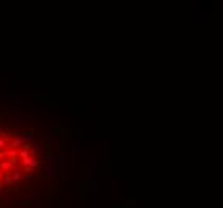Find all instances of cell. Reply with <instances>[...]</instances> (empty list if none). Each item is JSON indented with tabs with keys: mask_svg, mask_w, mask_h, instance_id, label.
Instances as JSON below:
<instances>
[{
	"mask_svg": "<svg viewBox=\"0 0 223 208\" xmlns=\"http://www.w3.org/2000/svg\"><path fill=\"white\" fill-rule=\"evenodd\" d=\"M3 184H5V186H11L13 184L11 173H5V175H3Z\"/></svg>",
	"mask_w": 223,
	"mask_h": 208,
	"instance_id": "5",
	"label": "cell"
},
{
	"mask_svg": "<svg viewBox=\"0 0 223 208\" xmlns=\"http://www.w3.org/2000/svg\"><path fill=\"white\" fill-rule=\"evenodd\" d=\"M26 142H24V138H23V135H15L11 139V147H23Z\"/></svg>",
	"mask_w": 223,
	"mask_h": 208,
	"instance_id": "1",
	"label": "cell"
},
{
	"mask_svg": "<svg viewBox=\"0 0 223 208\" xmlns=\"http://www.w3.org/2000/svg\"><path fill=\"white\" fill-rule=\"evenodd\" d=\"M2 187H5V184H3V181L0 179V189H2Z\"/></svg>",
	"mask_w": 223,
	"mask_h": 208,
	"instance_id": "11",
	"label": "cell"
},
{
	"mask_svg": "<svg viewBox=\"0 0 223 208\" xmlns=\"http://www.w3.org/2000/svg\"><path fill=\"white\" fill-rule=\"evenodd\" d=\"M5 199H8V194H6V192H0V202L5 200Z\"/></svg>",
	"mask_w": 223,
	"mask_h": 208,
	"instance_id": "6",
	"label": "cell"
},
{
	"mask_svg": "<svg viewBox=\"0 0 223 208\" xmlns=\"http://www.w3.org/2000/svg\"><path fill=\"white\" fill-rule=\"evenodd\" d=\"M5 152V157H6V160H16L18 159V151L16 149H6V151H3Z\"/></svg>",
	"mask_w": 223,
	"mask_h": 208,
	"instance_id": "2",
	"label": "cell"
},
{
	"mask_svg": "<svg viewBox=\"0 0 223 208\" xmlns=\"http://www.w3.org/2000/svg\"><path fill=\"white\" fill-rule=\"evenodd\" d=\"M23 138H24V142H26V144H32V142H34V138H36V135H34L32 131L23 133Z\"/></svg>",
	"mask_w": 223,
	"mask_h": 208,
	"instance_id": "4",
	"label": "cell"
},
{
	"mask_svg": "<svg viewBox=\"0 0 223 208\" xmlns=\"http://www.w3.org/2000/svg\"><path fill=\"white\" fill-rule=\"evenodd\" d=\"M5 146H6V141L3 138H0V151H3L2 147H5Z\"/></svg>",
	"mask_w": 223,
	"mask_h": 208,
	"instance_id": "7",
	"label": "cell"
},
{
	"mask_svg": "<svg viewBox=\"0 0 223 208\" xmlns=\"http://www.w3.org/2000/svg\"><path fill=\"white\" fill-rule=\"evenodd\" d=\"M0 179H3V173L2 171H0Z\"/></svg>",
	"mask_w": 223,
	"mask_h": 208,
	"instance_id": "12",
	"label": "cell"
},
{
	"mask_svg": "<svg viewBox=\"0 0 223 208\" xmlns=\"http://www.w3.org/2000/svg\"><path fill=\"white\" fill-rule=\"evenodd\" d=\"M8 203H10V207H13V205H18V200H13V199H11Z\"/></svg>",
	"mask_w": 223,
	"mask_h": 208,
	"instance_id": "8",
	"label": "cell"
},
{
	"mask_svg": "<svg viewBox=\"0 0 223 208\" xmlns=\"http://www.w3.org/2000/svg\"><path fill=\"white\" fill-rule=\"evenodd\" d=\"M37 165H39V160H37V159H34V162H32V168H36Z\"/></svg>",
	"mask_w": 223,
	"mask_h": 208,
	"instance_id": "10",
	"label": "cell"
},
{
	"mask_svg": "<svg viewBox=\"0 0 223 208\" xmlns=\"http://www.w3.org/2000/svg\"><path fill=\"white\" fill-rule=\"evenodd\" d=\"M3 159H5V152L0 151V162H3Z\"/></svg>",
	"mask_w": 223,
	"mask_h": 208,
	"instance_id": "9",
	"label": "cell"
},
{
	"mask_svg": "<svg viewBox=\"0 0 223 208\" xmlns=\"http://www.w3.org/2000/svg\"><path fill=\"white\" fill-rule=\"evenodd\" d=\"M11 178H13V183H19V181H21V178H23L21 170H19V168H15V171L11 173Z\"/></svg>",
	"mask_w": 223,
	"mask_h": 208,
	"instance_id": "3",
	"label": "cell"
}]
</instances>
